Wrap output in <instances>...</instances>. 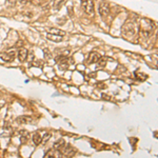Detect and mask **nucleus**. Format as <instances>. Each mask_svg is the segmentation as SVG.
<instances>
[{
	"instance_id": "20e7f679",
	"label": "nucleus",
	"mask_w": 158,
	"mask_h": 158,
	"mask_svg": "<svg viewBox=\"0 0 158 158\" xmlns=\"http://www.w3.org/2000/svg\"><path fill=\"white\" fill-rule=\"evenodd\" d=\"M56 60L58 61V68L60 70H67L70 67V58L68 56H59L56 58Z\"/></svg>"
},
{
	"instance_id": "f257e3e1",
	"label": "nucleus",
	"mask_w": 158,
	"mask_h": 158,
	"mask_svg": "<svg viewBox=\"0 0 158 158\" xmlns=\"http://www.w3.org/2000/svg\"><path fill=\"white\" fill-rule=\"evenodd\" d=\"M154 30H155V23L150 19L143 18L140 21V25H139V34H140L141 38L147 39L148 37L153 34Z\"/></svg>"
},
{
	"instance_id": "9b49d317",
	"label": "nucleus",
	"mask_w": 158,
	"mask_h": 158,
	"mask_svg": "<svg viewBox=\"0 0 158 158\" xmlns=\"http://www.w3.org/2000/svg\"><path fill=\"white\" fill-rule=\"evenodd\" d=\"M17 57H18V59H19V61L23 62V61L27 58V51L25 49H20L18 51Z\"/></svg>"
},
{
	"instance_id": "6e6552de",
	"label": "nucleus",
	"mask_w": 158,
	"mask_h": 158,
	"mask_svg": "<svg viewBox=\"0 0 158 158\" xmlns=\"http://www.w3.org/2000/svg\"><path fill=\"white\" fill-rule=\"evenodd\" d=\"M17 122L20 123V125H27V123L33 122V118H32L31 116L23 115V116H20V117L17 118Z\"/></svg>"
},
{
	"instance_id": "9d476101",
	"label": "nucleus",
	"mask_w": 158,
	"mask_h": 158,
	"mask_svg": "<svg viewBox=\"0 0 158 158\" xmlns=\"http://www.w3.org/2000/svg\"><path fill=\"white\" fill-rule=\"evenodd\" d=\"M75 153H76V150L74 149L71 145H68L65 148H63V154H65V156H70V157H72V156L75 155Z\"/></svg>"
},
{
	"instance_id": "b1692460",
	"label": "nucleus",
	"mask_w": 158,
	"mask_h": 158,
	"mask_svg": "<svg viewBox=\"0 0 158 158\" xmlns=\"http://www.w3.org/2000/svg\"><path fill=\"white\" fill-rule=\"evenodd\" d=\"M51 154H53V152H52V151H49L47 154H45V157H49V156L51 155Z\"/></svg>"
},
{
	"instance_id": "dca6fc26",
	"label": "nucleus",
	"mask_w": 158,
	"mask_h": 158,
	"mask_svg": "<svg viewBox=\"0 0 158 158\" xmlns=\"http://www.w3.org/2000/svg\"><path fill=\"white\" fill-rule=\"evenodd\" d=\"M107 61H108V57H105V56L100 57V58H99V60L97 61L98 67H99V68H105V65H107Z\"/></svg>"
},
{
	"instance_id": "a211bd4d",
	"label": "nucleus",
	"mask_w": 158,
	"mask_h": 158,
	"mask_svg": "<svg viewBox=\"0 0 158 158\" xmlns=\"http://www.w3.org/2000/svg\"><path fill=\"white\" fill-rule=\"evenodd\" d=\"M51 136H52V134H51V133H45V136H43V137H41V138H42V142L47 143V141H49L50 138H51Z\"/></svg>"
},
{
	"instance_id": "f8f14e48",
	"label": "nucleus",
	"mask_w": 158,
	"mask_h": 158,
	"mask_svg": "<svg viewBox=\"0 0 158 158\" xmlns=\"http://www.w3.org/2000/svg\"><path fill=\"white\" fill-rule=\"evenodd\" d=\"M65 141L61 138V139H58V140H56L55 142H54L53 147H54V149L57 150V151H60L61 149L65 148Z\"/></svg>"
},
{
	"instance_id": "f03ea898",
	"label": "nucleus",
	"mask_w": 158,
	"mask_h": 158,
	"mask_svg": "<svg viewBox=\"0 0 158 158\" xmlns=\"http://www.w3.org/2000/svg\"><path fill=\"white\" fill-rule=\"evenodd\" d=\"M121 33L122 36L125 38H132L136 34V27L132 21H127L125 24L122 25L121 29Z\"/></svg>"
},
{
	"instance_id": "ddd939ff",
	"label": "nucleus",
	"mask_w": 158,
	"mask_h": 158,
	"mask_svg": "<svg viewBox=\"0 0 158 158\" xmlns=\"http://www.w3.org/2000/svg\"><path fill=\"white\" fill-rule=\"evenodd\" d=\"M33 142H34V145H39L41 142H42V138H41L40 134L39 133L34 134L33 135Z\"/></svg>"
},
{
	"instance_id": "7ed1b4c3",
	"label": "nucleus",
	"mask_w": 158,
	"mask_h": 158,
	"mask_svg": "<svg viewBox=\"0 0 158 158\" xmlns=\"http://www.w3.org/2000/svg\"><path fill=\"white\" fill-rule=\"evenodd\" d=\"M81 7L88 15L92 16L94 14V3L92 0H81Z\"/></svg>"
},
{
	"instance_id": "f3484780",
	"label": "nucleus",
	"mask_w": 158,
	"mask_h": 158,
	"mask_svg": "<svg viewBox=\"0 0 158 158\" xmlns=\"http://www.w3.org/2000/svg\"><path fill=\"white\" fill-rule=\"evenodd\" d=\"M50 31H51L50 33L56 34V35H60V36H65V32L60 31V30H58V29H51Z\"/></svg>"
},
{
	"instance_id": "6ab92c4d",
	"label": "nucleus",
	"mask_w": 158,
	"mask_h": 158,
	"mask_svg": "<svg viewBox=\"0 0 158 158\" xmlns=\"http://www.w3.org/2000/svg\"><path fill=\"white\" fill-rule=\"evenodd\" d=\"M16 2H17V0H7L5 4H7V7H14V5L16 4Z\"/></svg>"
},
{
	"instance_id": "5701e85b",
	"label": "nucleus",
	"mask_w": 158,
	"mask_h": 158,
	"mask_svg": "<svg viewBox=\"0 0 158 158\" xmlns=\"http://www.w3.org/2000/svg\"><path fill=\"white\" fill-rule=\"evenodd\" d=\"M33 60H34V53L33 52H31V54H30V62H33Z\"/></svg>"
},
{
	"instance_id": "39448f33",
	"label": "nucleus",
	"mask_w": 158,
	"mask_h": 158,
	"mask_svg": "<svg viewBox=\"0 0 158 158\" xmlns=\"http://www.w3.org/2000/svg\"><path fill=\"white\" fill-rule=\"evenodd\" d=\"M98 11H99V14L102 18H105L109 16L110 14V5L108 2H100L99 3V7H98Z\"/></svg>"
},
{
	"instance_id": "412c9836",
	"label": "nucleus",
	"mask_w": 158,
	"mask_h": 158,
	"mask_svg": "<svg viewBox=\"0 0 158 158\" xmlns=\"http://www.w3.org/2000/svg\"><path fill=\"white\" fill-rule=\"evenodd\" d=\"M45 58H47V60H49V59H51V53H50L49 51H47V50H45Z\"/></svg>"
},
{
	"instance_id": "0eeeda50",
	"label": "nucleus",
	"mask_w": 158,
	"mask_h": 158,
	"mask_svg": "<svg viewBox=\"0 0 158 158\" xmlns=\"http://www.w3.org/2000/svg\"><path fill=\"white\" fill-rule=\"evenodd\" d=\"M99 58H100V55H99L97 52H91L87 58V62L89 63V65L96 63L98 60H99Z\"/></svg>"
},
{
	"instance_id": "393cba45",
	"label": "nucleus",
	"mask_w": 158,
	"mask_h": 158,
	"mask_svg": "<svg viewBox=\"0 0 158 158\" xmlns=\"http://www.w3.org/2000/svg\"><path fill=\"white\" fill-rule=\"evenodd\" d=\"M31 0H22V2H30Z\"/></svg>"
},
{
	"instance_id": "4be33fe9",
	"label": "nucleus",
	"mask_w": 158,
	"mask_h": 158,
	"mask_svg": "<svg viewBox=\"0 0 158 158\" xmlns=\"http://www.w3.org/2000/svg\"><path fill=\"white\" fill-rule=\"evenodd\" d=\"M101 97H102V99H105V100H112L111 97H110V96H108L107 94H102V95H101Z\"/></svg>"
},
{
	"instance_id": "4468645a",
	"label": "nucleus",
	"mask_w": 158,
	"mask_h": 158,
	"mask_svg": "<svg viewBox=\"0 0 158 158\" xmlns=\"http://www.w3.org/2000/svg\"><path fill=\"white\" fill-rule=\"evenodd\" d=\"M19 135H20L21 142H22V143L27 142V139H29V136H30L29 132H27V131H20Z\"/></svg>"
},
{
	"instance_id": "2eb2a0df",
	"label": "nucleus",
	"mask_w": 158,
	"mask_h": 158,
	"mask_svg": "<svg viewBox=\"0 0 158 158\" xmlns=\"http://www.w3.org/2000/svg\"><path fill=\"white\" fill-rule=\"evenodd\" d=\"M65 2H67V0H55V2H54V9L59 10Z\"/></svg>"
},
{
	"instance_id": "423d86ee",
	"label": "nucleus",
	"mask_w": 158,
	"mask_h": 158,
	"mask_svg": "<svg viewBox=\"0 0 158 158\" xmlns=\"http://www.w3.org/2000/svg\"><path fill=\"white\" fill-rule=\"evenodd\" d=\"M16 54L14 51H7V52H3V53L0 54V58L1 60L5 61V62H11V61L14 60Z\"/></svg>"
},
{
	"instance_id": "1a4fd4ad",
	"label": "nucleus",
	"mask_w": 158,
	"mask_h": 158,
	"mask_svg": "<svg viewBox=\"0 0 158 158\" xmlns=\"http://www.w3.org/2000/svg\"><path fill=\"white\" fill-rule=\"evenodd\" d=\"M62 37L63 36L56 35V34H52V33H47V39L51 40V41H54V42H61V41L63 40Z\"/></svg>"
},
{
	"instance_id": "aec40b11",
	"label": "nucleus",
	"mask_w": 158,
	"mask_h": 158,
	"mask_svg": "<svg viewBox=\"0 0 158 158\" xmlns=\"http://www.w3.org/2000/svg\"><path fill=\"white\" fill-rule=\"evenodd\" d=\"M135 75H136V77H138V78H139V80H143L145 78H147V76H145V75H141L140 73H137V72H136V73H135Z\"/></svg>"
}]
</instances>
